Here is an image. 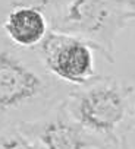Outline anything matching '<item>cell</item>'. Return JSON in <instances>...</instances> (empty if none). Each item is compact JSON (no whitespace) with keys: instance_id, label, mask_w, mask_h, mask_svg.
<instances>
[{"instance_id":"11","label":"cell","mask_w":135,"mask_h":149,"mask_svg":"<svg viewBox=\"0 0 135 149\" xmlns=\"http://www.w3.org/2000/svg\"><path fill=\"white\" fill-rule=\"evenodd\" d=\"M134 21H135V16H134Z\"/></svg>"},{"instance_id":"1","label":"cell","mask_w":135,"mask_h":149,"mask_svg":"<svg viewBox=\"0 0 135 149\" xmlns=\"http://www.w3.org/2000/svg\"><path fill=\"white\" fill-rule=\"evenodd\" d=\"M46 70L37 53L13 45L0 32V129L31 123L71 94Z\"/></svg>"},{"instance_id":"3","label":"cell","mask_w":135,"mask_h":149,"mask_svg":"<svg viewBox=\"0 0 135 149\" xmlns=\"http://www.w3.org/2000/svg\"><path fill=\"white\" fill-rule=\"evenodd\" d=\"M63 108L91 134L110 139L128 118L129 88L116 79L97 78L79 89H72L63 101Z\"/></svg>"},{"instance_id":"8","label":"cell","mask_w":135,"mask_h":149,"mask_svg":"<svg viewBox=\"0 0 135 149\" xmlns=\"http://www.w3.org/2000/svg\"><path fill=\"white\" fill-rule=\"evenodd\" d=\"M0 149H41L32 137H30L18 126L0 129Z\"/></svg>"},{"instance_id":"7","label":"cell","mask_w":135,"mask_h":149,"mask_svg":"<svg viewBox=\"0 0 135 149\" xmlns=\"http://www.w3.org/2000/svg\"><path fill=\"white\" fill-rule=\"evenodd\" d=\"M69 0H0V22L15 8H31L46 15L47 21Z\"/></svg>"},{"instance_id":"4","label":"cell","mask_w":135,"mask_h":149,"mask_svg":"<svg viewBox=\"0 0 135 149\" xmlns=\"http://www.w3.org/2000/svg\"><path fill=\"white\" fill-rule=\"evenodd\" d=\"M34 51L46 70L68 86L79 88L98 78L94 51L100 50L79 37L49 29Z\"/></svg>"},{"instance_id":"10","label":"cell","mask_w":135,"mask_h":149,"mask_svg":"<svg viewBox=\"0 0 135 149\" xmlns=\"http://www.w3.org/2000/svg\"><path fill=\"white\" fill-rule=\"evenodd\" d=\"M107 2L128 10H135V0H107Z\"/></svg>"},{"instance_id":"5","label":"cell","mask_w":135,"mask_h":149,"mask_svg":"<svg viewBox=\"0 0 135 149\" xmlns=\"http://www.w3.org/2000/svg\"><path fill=\"white\" fill-rule=\"evenodd\" d=\"M41 149H98L91 133L74 121L63 108V102L31 123L19 124Z\"/></svg>"},{"instance_id":"2","label":"cell","mask_w":135,"mask_h":149,"mask_svg":"<svg viewBox=\"0 0 135 149\" xmlns=\"http://www.w3.org/2000/svg\"><path fill=\"white\" fill-rule=\"evenodd\" d=\"M135 10L119 8L107 0H69L50 19V29L79 37L94 44L113 61V44Z\"/></svg>"},{"instance_id":"9","label":"cell","mask_w":135,"mask_h":149,"mask_svg":"<svg viewBox=\"0 0 135 149\" xmlns=\"http://www.w3.org/2000/svg\"><path fill=\"white\" fill-rule=\"evenodd\" d=\"M129 97H131V105H129V111H128V117L131 118V124L135 129V85L132 88H129Z\"/></svg>"},{"instance_id":"6","label":"cell","mask_w":135,"mask_h":149,"mask_svg":"<svg viewBox=\"0 0 135 149\" xmlns=\"http://www.w3.org/2000/svg\"><path fill=\"white\" fill-rule=\"evenodd\" d=\"M2 34L16 47L35 48L50 29L44 13L31 8H15L0 22Z\"/></svg>"}]
</instances>
